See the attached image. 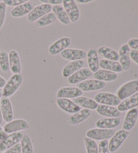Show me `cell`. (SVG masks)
I'll list each match as a JSON object with an SVG mask.
<instances>
[{
	"label": "cell",
	"instance_id": "4",
	"mask_svg": "<svg viewBox=\"0 0 138 153\" xmlns=\"http://www.w3.org/2000/svg\"><path fill=\"white\" fill-rule=\"evenodd\" d=\"M94 100L98 104L108 105V106H118L121 103V101L115 94L101 92L97 93L94 97Z\"/></svg>",
	"mask_w": 138,
	"mask_h": 153
},
{
	"label": "cell",
	"instance_id": "36",
	"mask_svg": "<svg viewBox=\"0 0 138 153\" xmlns=\"http://www.w3.org/2000/svg\"><path fill=\"white\" fill-rule=\"evenodd\" d=\"M6 15V5L3 1L0 2V29L3 26Z\"/></svg>",
	"mask_w": 138,
	"mask_h": 153
},
{
	"label": "cell",
	"instance_id": "5",
	"mask_svg": "<svg viewBox=\"0 0 138 153\" xmlns=\"http://www.w3.org/2000/svg\"><path fill=\"white\" fill-rule=\"evenodd\" d=\"M129 135V131L124 130L123 129L116 131L108 142V149H109L110 152H116L122 146V144L125 141Z\"/></svg>",
	"mask_w": 138,
	"mask_h": 153
},
{
	"label": "cell",
	"instance_id": "31",
	"mask_svg": "<svg viewBox=\"0 0 138 153\" xmlns=\"http://www.w3.org/2000/svg\"><path fill=\"white\" fill-rule=\"evenodd\" d=\"M53 13L55 15L57 19L64 25H69L71 22L68 15L62 5H55L52 7Z\"/></svg>",
	"mask_w": 138,
	"mask_h": 153
},
{
	"label": "cell",
	"instance_id": "46",
	"mask_svg": "<svg viewBox=\"0 0 138 153\" xmlns=\"http://www.w3.org/2000/svg\"><path fill=\"white\" fill-rule=\"evenodd\" d=\"M3 117H2V114H1V107H0V125L3 123Z\"/></svg>",
	"mask_w": 138,
	"mask_h": 153
},
{
	"label": "cell",
	"instance_id": "15",
	"mask_svg": "<svg viewBox=\"0 0 138 153\" xmlns=\"http://www.w3.org/2000/svg\"><path fill=\"white\" fill-rule=\"evenodd\" d=\"M60 54L63 59L71 62L83 60L86 57V52L79 49L68 48L63 51Z\"/></svg>",
	"mask_w": 138,
	"mask_h": 153
},
{
	"label": "cell",
	"instance_id": "40",
	"mask_svg": "<svg viewBox=\"0 0 138 153\" xmlns=\"http://www.w3.org/2000/svg\"><path fill=\"white\" fill-rule=\"evenodd\" d=\"M4 153H21V146L20 144H17L15 146H12L10 149L6 150Z\"/></svg>",
	"mask_w": 138,
	"mask_h": 153
},
{
	"label": "cell",
	"instance_id": "24",
	"mask_svg": "<svg viewBox=\"0 0 138 153\" xmlns=\"http://www.w3.org/2000/svg\"><path fill=\"white\" fill-rule=\"evenodd\" d=\"M86 57L89 69L92 71V73L96 72L100 68V61L96 49L94 48L90 49L86 52Z\"/></svg>",
	"mask_w": 138,
	"mask_h": 153
},
{
	"label": "cell",
	"instance_id": "37",
	"mask_svg": "<svg viewBox=\"0 0 138 153\" xmlns=\"http://www.w3.org/2000/svg\"><path fill=\"white\" fill-rule=\"evenodd\" d=\"M98 146H99V153H111L108 149V140L100 141Z\"/></svg>",
	"mask_w": 138,
	"mask_h": 153
},
{
	"label": "cell",
	"instance_id": "22",
	"mask_svg": "<svg viewBox=\"0 0 138 153\" xmlns=\"http://www.w3.org/2000/svg\"><path fill=\"white\" fill-rule=\"evenodd\" d=\"M9 62L10 71L16 74H21L22 72V65L18 53L16 50L10 51L9 54Z\"/></svg>",
	"mask_w": 138,
	"mask_h": 153
},
{
	"label": "cell",
	"instance_id": "18",
	"mask_svg": "<svg viewBox=\"0 0 138 153\" xmlns=\"http://www.w3.org/2000/svg\"><path fill=\"white\" fill-rule=\"evenodd\" d=\"M34 7L33 1H27L24 4L16 6L11 10L10 14L14 18H20L28 15Z\"/></svg>",
	"mask_w": 138,
	"mask_h": 153
},
{
	"label": "cell",
	"instance_id": "8",
	"mask_svg": "<svg viewBox=\"0 0 138 153\" xmlns=\"http://www.w3.org/2000/svg\"><path fill=\"white\" fill-rule=\"evenodd\" d=\"M71 43V39L70 37H62L55 41L49 46L48 49L49 53L53 56L59 53H61L65 49H68Z\"/></svg>",
	"mask_w": 138,
	"mask_h": 153
},
{
	"label": "cell",
	"instance_id": "11",
	"mask_svg": "<svg viewBox=\"0 0 138 153\" xmlns=\"http://www.w3.org/2000/svg\"><path fill=\"white\" fill-rule=\"evenodd\" d=\"M23 136L24 133L22 132V131L12 133L7 135L4 140L1 141V143H0V151L5 152L7 149H10L11 147L19 143L21 140H22Z\"/></svg>",
	"mask_w": 138,
	"mask_h": 153
},
{
	"label": "cell",
	"instance_id": "43",
	"mask_svg": "<svg viewBox=\"0 0 138 153\" xmlns=\"http://www.w3.org/2000/svg\"><path fill=\"white\" fill-rule=\"evenodd\" d=\"M7 136V134L5 132L4 129L0 126V140H4L6 138Z\"/></svg>",
	"mask_w": 138,
	"mask_h": 153
},
{
	"label": "cell",
	"instance_id": "6",
	"mask_svg": "<svg viewBox=\"0 0 138 153\" xmlns=\"http://www.w3.org/2000/svg\"><path fill=\"white\" fill-rule=\"evenodd\" d=\"M29 128H30V125L27 121L23 119H16L7 123L3 129L7 134H10L28 130Z\"/></svg>",
	"mask_w": 138,
	"mask_h": 153
},
{
	"label": "cell",
	"instance_id": "10",
	"mask_svg": "<svg viewBox=\"0 0 138 153\" xmlns=\"http://www.w3.org/2000/svg\"><path fill=\"white\" fill-rule=\"evenodd\" d=\"M107 84L105 82L91 79L86 80L78 84V88L81 90L82 92H91L96 91L105 88Z\"/></svg>",
	"mask_w": 138,
	"mask_h": 153
},
{
	"label": "cell",
	"instance_id": "7",
	"mask_svg": "<svg viewBox=\"0 0 138 153\" xmlns=\"http://www.w3.org/2000/svg\"><path fill=\"white\" fill-rule=\"evenodd\" d=\"M53 6L48 4H41L34 7L27 15V19L30 22H34L40 19L43 16L51 12Z\"/></svg>",
	"mask_w": 138,
	"mask_h": 153
},
{
	"label": "cell",
	"instance_id": "44",
	"mask_svg": "<svg viewBox=\"0 0 138 153\" xmlns=\"http://www.w3.org/2000/svg\"><path fill=\"white\" fill-rule=\"evenodd\" d=\"M6 83V80H5L4 78L0 76V88H4Z\"/></svg>",
	"mask_w": 138,
	"mask_h": 153
},
{
	"label": "cell",
	"instance_id": "49",
	"mask_svg": "<svg viewBox=\"0 0 138 153\" xmlns=\"http://www.w3.org/2000/svg\"><path fill=\"white\" fill-rule=\"evenodd\" d=\"M1 151H0V153H1Z\"/></svg>",
	"mask_w": 138,
	"mask_h": 153
},
{
	"label": "cell",
	"instance_id": "23",
	"mask_svg": "<svg viewBox=\"0 0 138 153\" xmlns=\"http://www.w3.org/2000/svg\"><path fill=\"white\" fill-rule=\"evenodd\" d=\"M96 111L99 115L106 117L116 118L120 117L121 115V113L117 109V108L108 105H99Z\"/></svg>",
	"mask_w": 138,
	"mask_h": 153
},
{
	"label": "cell",
	"instance_id": "17",
	"mask_svg": "<svg viewBox=\"0 0 138 153\" xmlns=\"http://www.w3.org/2000/svg\"><path fill=\"white\" fill-rule=\"evenodd\" d=\"M56 103L61 109L70 114H74L82 109L73 101L68 99H57Z\"/></svg>",
	"mask_w": 138,
	"mask_h": 153
},
{
	"label": "cell",
	"instance_id": "48",
	"mask_svg": "<svg viewBox=\"0 0 138 153\" xmlns=\"http://www.w3.org/2000/svg\"><path fill=\"white\" fill-rule=\"evenodd\" d=\"M0 143H1V140H0Z\"/></svg>",
	"mask_w": 138,
	"mask_h": 153
},
{
	"label": "cell",
	"instance_id": "45",
	"mask_svg": "<svg viewBox=\"0 0 138 153\" xmlns=\"http://www.w3.org/2000/svg\"><path fill=\"white\" fill-rule=\"evenodd\" d=\"M93 1V0H78V1H76V2L81 4H89L91 3V2Z\"/></svg>",
	"mask_w": 138,
	"mask_h": 153
},
{
	"label": "cell",
	"instance_id": "35",
	"mask_svg": "<svg viewBox=\"0 0 138 153\" xmlns=\"http://www.w3.org/2000/svg\"><path fill=\"white\" fill-rule=\"evenodd\" d=\"M84 144L87 153H99V146L94 140L85 137Z\"/></svg>",
	"mask_w": 138,
	"mask_h": 153
},
{
	"label": "cell",
	"instance_id": "29",
	"mask_svg": "<svg viewBox=\"0 0 138 153\" xmlns=\"http://www.w3.org/2000/svg\"><path fill=\"white\" fill-rule=\"evenodd\" d=\"M96 51L98 55L104 57L105 59L114 61V62H118L119 61V54L118 52L115 50L110 48L108 47L101 46L97 49Z\"/></svg>",
	"mask_w": 138,
	"mask_h": 153
},
{
	"label": "cell",
	"instance_id": "16",
	"mask_svg": "<svg viewBox=\"0 0 138 153\" xmlns=\"http://www.w3.org/2000/svg\"><path fill=\"white\" fill-rule=\"evenodd\" d=\"M92 74L93 73L92 72V71L89 68H82V69L74 73L73 74L70 76L67 79V82L70 84H79L91 77Z\"/></svg>",
	"mask_w": 138,
	"mask_h": 153
},
{
	"label": "cell",
	"instance_id": "2",
	"mask_svg": "<svg viewBox=\"0 0 138 153\" xmlns=\"http://www.w3.org/2000/svg\"><path fill=\"white\" fill-rule=\"evenodd\" d=\"M137 93H138V80H135L123 84L117 90L116 95L121 101H123Z\"/></svg>",
	"mask_w": 138,
	"mask_h": 153
},
{
	"label": "cell",
	"instance_id": "41",
	"mask_svg": "<svg viewBox=\"0 0 138 153\" xmlns=\"http://www.w3.org/2000/svg\"><path fill=\"white\" fill-rule=\"evenodd\" d=\"M42 3L44 4H48L50 5H61L63 4L62 0H41V1Z\"/></svg>",
	"mask_w": 138,
	"mask_h": 153
},
{
	"label": "cell",
	"instance_id": "28",
	"mask_svg": "<svg viewBox=\"0 0 138 153\" xmlns=\"http://www.w3.org/2000/svg\"><path fill=\"white\" fill-rule=\"evenodd\" d=\"M73 101L76 105H78V106L83 108V109H89L90 111L96 110L98 105H99V104L94 99L84 96H81L78 97V98L74 99Z\"/></svg>",
	"mask_w": 138,
	"mask_h": 153
},
{
	"label": "cell",
	"instance_id": "33",
	"mask_svg": "<svg viewBox=\"0 0 138 153\" xmlns=\"http://www.w3.org/2000/svg\"><path fill=\"white\" fill-rule=\"evenodd\" d=\"M57 20V18L53 12H50L49 14L43 16L40 19L36 21L35 25L37 27L41 28L44 26L51 25Z\"/></svg>",
	"mask_w": 138,
	"mask_h": 153
},
{
	"label": "cell",
	"instance_id": "32",
	"mask_svg": "<svg viewBox=\"0 0 138 153\" xmlns=\"http://www.w3.org/2000/svg\"><path fill=\"white\" fill-rule=\"evenodd\" d=\"M21 153H34V147L32 139L28 134H24L20 141Z\"/></svg>",
	"mask_w": 138,
	"mask_h": 153
},
{
	"label": "cell",
	"instance_id": "47",
	"mask_svg": "<svg viewBox=\"0 0 138 153\" xmlns=\"http://www.w3.org/2000/svg\"><path fill=\"white\" fill-rule=\"evenodd\" d=\"M2 97V90L0 88V99Z\"/></svg>",
	"mask_w": 138,
	"mask_h": 153
},
{
	"label": "cell",
	"instance_id": "20",
	"mask_svg": "<svg viewBox=\"0 0 138 153\" xmlns=\"http://www.w3.org/2000/svg\"><path fill=\"white\" fill-rule=\"evenodd\" d=\"M92 114V111L89 109H82L78 112L71 115L68 120V123L71 126H76L84 122L88 119Z\"/></svg>",
	"mask_w": 138,
	"mask_h": 153
},
{
	"label": "cell",
	"instance_id": "13",
	"mask_svg": "<svg viewBox=\"0 0 138 153\" xmlns=\"http://www.w3.org/2000/svg\"><path fill=\"white\" fill-rule=\"evenodd\" d=\"M130 48L127 43L121 45L119 50V61L123 71H127L131 67V57Z\"/></svg>",
	"mask_w": 138,
	"mask_h": 153
},
{
	"label": "cell",
	"instance_id": "27",
	"mask_svg": "<svg viewBox=\"0 0 138 153\" xmlns=\"http://www.w3.org/2000/svg\"><path fill=\"white\" fill-rule=\"evenodd\" d=\"M94 78L102 82H113L118 79V74L103 69H99L96 72L94 73Z\"/></svg>",
	"mask_w": 138,
	"mask_h": 153
},
{
	"label": "cell",
	"instance_id": "19",
	"mask_svg": "<svg viewBox=\"0 0 138 153\" xmlns=\"http://www.w3.org/2000/svg\"><path fill=\"white\" fill-rule=\"evenodd\" d=\"M138 119V109H130L127 111L123 123V130L130 131L135 127Z\"/></svg>",
	"mask_w": 138,
	"mask_h": 153
},
{
	"label": "cell",
	"instance_id": "34",
	"mask_svg": "<svg viewBox=\"0 0 138 153\" xmlns=\"http://www.w3.org/2000/svg\"><path fill=\"white\" fill-rule=\"evenodd\" d=\"M0 69L3 72H8L10 70L8 53L6 51L0 52Z\"/></svg>",
	"mask_w": 138,
	"mask_h": 153
},
{
	"label": "cell",
	"instance_id": "9",
	"mask_svg": "<svg viewBox=\"0 0 138 153\" xmlns=\"http://www.w3.org/2000/svg\"><path fill=\"white\" fill-rule=\"evenodd\" d=\"M63 8L68 15L71 22L75 23L79 20L80 12L77 6L76 1L73 0H64L63 1Z\"/></svg>",
	"mask_w": 138,
	"mask_h": 153
},
{
	"label": "cell",
	"instance_id": "38",
	"mask_svg": "<svg viewBox=\"0 0 138 153\" xmlns=\"http://www.w3.org/2000/svg\"><path fill=\"white\" fill-rule=\"evenodd\" d=\"M27 1L26 0H4V3L8 6H14V7L20 6V5L24 4Z\"/></svg>",
	"mask_w": 138,
	"mask_h": 153
},
{
	"label": "cell",
	"instance_id": "21",
	"mask_svg": "<svg viewBox=\"0 0 138 153\" xmlns=\"http://www.w3.org/2000/svg\"><path fill=\"white\" fill-rule=\"evenodd\" d=\"M84 65V62L83 60L74 61V62H71L70 63H68V64H66L63 68L62 72V76L67 80L70 76L76 72L77 71L83 68Z\"/></svg>",
	"mask_w": 138,
	"mask_h": 153
},
{
	"label": "cell",
	"instance_id": "14",
	"mask_svg": "<svg viewBox=\"0 0 138 153\" xmlns=\"http://www.w3.org/2000/svg\"><path fill=\"white\" fill-rule=\"evenodd\" d=\"M83 92L78 87H62L58 90L57 93V99H76L82 96Z\"/></svg>",
	"mask_w": 138,
	"mask_h": 153
},
{
	"label": "cell",
	"instance_id": "30",
	"mask_svg": "<svg viewBox=\"0 0 138 153\" xmlns=\"http://www.w3.org/2000/svg\"><path fill=\"white\" fill-rule=\"evenodd\" d=\"M100 67L103 70H106L115 73H121L123 72V68L118 62H114V61L101 59L99 62Z\"/></svg>",
	"mask_w": 138,
	"mask_h": 153
},
{
	"label": "cell",
	"instance_id": "39",
	"mask_svg": "<svg viewBox=\"0 0 138 153\" xmlns=\"http://www.w3.org/2000/svg\"><path fill=\"white\" fill-rule=\"evenodd\" d=\"M127 45L130 49L138 51V39H131L128 41Z\"/></svg>",
	"mask_w": 138,
	"mask_h": 153
},
{
	"label": "cell",
	"instance_id": "26",
	"mask_svg": "<svg viewBox=\"0 0 138 153\" xmlns=\"http://www.w3.org/2000/svg\"><path fill=\"white\" fill-rule=\"evenodd\" d=\"M138 106V93L128 97L121 102L117 106V109L121 112L127 111L130 109L137 108Z\"/></svg>",
	"mask_w": 138,
	"mask_h": 153
},
{
	"label": "cell",
	"instance_id": "25",
	"mask_svg": "<svg viewBox=\"0 0 138 153\" xmlns=\"http://www.w3.org/2000/svg\"><path fill=\"white\" fill-rule=\"evenodd\" d=\"M121 121V117H106L103 119H100V120H97L96 123H95V125H96L97 128L111 130V129H115L116 128H117L118 126L120 125Z\"/></svg>",
	"mask_w": 138,
	"mask_h": 153
},
{
	"label": "cell",
	"instance_id": "3",
	"mask_svg": "<svg viewBox=\"0 0 138 153\" xmlns=\"http://www.w3.org/2000/svg\"><path fill=\"white\" fill-rule=\"evenodd\" d=\"M115 130L114 129L108 130V129L101 128H92L86 132L87 138L94 140H108L112 138L115 134Z\"/></svg>",
	"mask_w": 138,
	"mask_h": 153
},
{
	"label": "cell",
	"instance_id": "1",
	"mask_svg": "<svg viewBox=\"0 0 138 153\" xmlns=\"http://www.w3.org/2000/svg\"><path fill=\"white\" fill-rule=\"evenodd\" d=\"M23 82V76L21 74H13L7 82H6L2 90V97L9 98L14 95L20 88Z\"/></svg>",
	"mask_w": 138,
	"mask_h": 153
},
{
	"label": "cell",
	"instance_id": "12",
	"mask_svg": "<svg viewBox=\"0 0 138 153\" xmlns=\"http://www.w3.org/2000/svg\"><path fill=\"white\" fill-rule=\"evenodd\" d=\"M0 107L3 120L8 123L14 120V111L12 102L9 98L2 97L0 99Z\"/></svg>",
	"mask_w": 138,
	"mask_h": 153
},
{
	"label": "cell",
	"instance_id": "42",
	"mask_svg": "<svg viewBox=\"0 0 138 153\" xmlns=\"http://www.w3.org/2000/svg\"><path fill=\"white\" fill-rule=\"evenodd\" d=\"M130 57L135 64H138V51L135 50H131L130 51Z\"/></svg>",
	"mask_w": 138,
	"mask_h": 153
}]
</instances>
